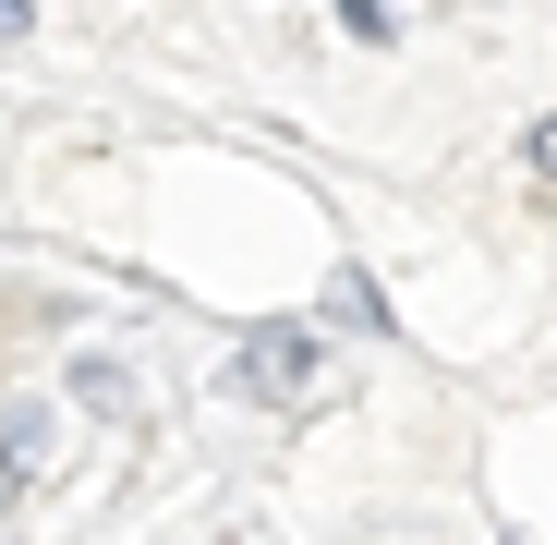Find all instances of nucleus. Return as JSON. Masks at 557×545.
Returning <instances> with one entry per match:
<instances>
[{
    "label": "nucleus",
    "mask_w": 557,
    "mask_h": 545,
    "mask_svg": "<svg viewBox=\"0 0 557 545\" xmlns=\"http://www.w3.org/2000/svg\"><path fill=\"white\" fill-rule=\"evenodd\" d=\"M25 13H37V0H0V37H25Z\"/></svg>",
    "instance_id": "nucleus-4"
},
{
    "label": "nucleus",
    "mask_w": 557,
    "mask_h": 545,
    "mask_svg": "<svg viewBox=\"0 0 557 545\" xmlns=\"http://www.w3.org/2000/svg\"><path fill=\"white\" fill-rule=\"evenodd\" d=\"M521 158H533V170L557 182V122H533V134H521Z\"/></svg>",
    "instance_id": "nucleus-3"
},
{
    "label": "nucleus",
    "mask_w": 557,
    "mask_h": 545,
    "mask_svg": "<svg viewBox=\"0 0 557 545\" xmlns=\"http://www.w3.org/2000/svg\"><path fill=\"white\" fill-rule=\"evenodd\" d=\"M37 461H49V412L25 400V412H0V485H25Z\"/></svg>",
    "instance_id": "nucleus-2"
},
{
    "label": "nucleus",
    "mask_w": 557,
    "mask_h": 545,
    "mask_svg": "<svg viewBox=\"0 0 557 545\" xmlns=\"http://www.w3.org/2000/svg\"><path fill=\"white\" fill-rule=\"evenodd\" d=\"M304 376H315V327H255V339L231 351V388H243V400H292Z\"/></svg>",
    "instance_id": "nucleus-1"
}]
</instances>
